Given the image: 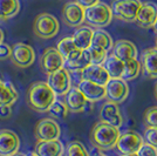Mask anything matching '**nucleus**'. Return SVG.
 <instances>
[{
  "mask_svg": "<svg viewBox=\"0 0 157 156\" xmlns=\"http://www.w3.org/2000/svg\"><path fill=\"white\" fill-rule=\"evenodd\" d=\"M11 53H12V47L8 45V44H5V42L2 41V42L0 44V60L10 59Z\"/></svg>",
  "mask_w": 157,
  "mask_h": 156,
  "instance_id": "obj_36",
  "label": "nucleus"
},
{
  "mask_svg": "<svg viewBox=\"0 0 157 156\" xmlns=\"http://www.w3.org/2000/svg\"><path fill=\"white\" fill-rule=\"evenodd\" d=\"M120 136L118 128L100 121L94 124L90 130L89 140L92 144L98 150H109L113 149Z\"/></svg>",
  "mask_w": 157,
  "mask_h": 156,
  "instance_id": "obj_2",
  "label": "nucleus"
},
{
  "mask_svg": "<svg viewBox=\"0 0 157 156\" xmlns=\"http://www.w3.org/2000/svg\"><path fill=\"white\" fill-rule=\"evenodd\" d=\"M65 147L60 140L38 141L34 147V153L38 156H62Z\"/></svg>",
  "mask_w": 157,
  "mask_h": 156,
  "instance_id": "obj_20",
  "label": "nucleus"
},
{
  "mask_svg": "<svg viewBox=\"0 0 157 156\" xmlns=\"http://www.w3.org/2000/svg\"><path fill=\"white\" fill-rule=\"evenodd\" d=\"M11 115H12V106H8V104L0 106V119L6 120Z\"/></svg>",
  "mask_w": 157,
  "mask_h": 156,
  "instance_id": "obj_37",
  "label": "nucleus"
},
{
  "mask_svg": "<svg viewBox=\"0 0 157 156\" xmlns=\"http://www.w3.org/2000/svg\"><path fill=\"white\" fill-rule=\"evenodd\" d=\"M62 20L67 26L80 27L85 22V8L76 1L67 2L62 8Z\"/></svg>",
  "mask_w": 157,
  "mask_h": 156,
  "instance_id": "obj_13",
  "label": "nucleus"
},
{
  "mask_svg": "<svg viewBox=\"0 0 157 156\" xmlns=\"http://www.w3.org/2000/svg\"><path fill=\"white\" fill-rule=\"evenodd\" d=\"M113 45H114V42H113V39L109 35V33L103 31L102 28H96L93 32L92 45L90 46L98 47V48H101L105 52H108L113 48Z\"/></svg>",
  "mask_w": 157,
  "mask_h": 156,
  "instance_id": "obj_24",
  "label": "nucleus"
},
{
  "mask_svg": "<svg viewBox=\"0 0 157 156\" xmlns=\"http://www.w3.org/2000/svg\"><path fill=\"white\" fill-rule=\"evenodd\" d=\"M81 79L98 84L100 86H105L110 78L102 65L90 64L89 66H87L83 71H81Z\"/></svg>",
  "mask_w": 157,
  "mask_h": 156,
  "instance_id": "obj_17",
  "label": "nucleus"
},
{
  "mask_svg": "<svg viewBox=\"0 0 157 156\" xmlns=\"http://www.w3.org/2000/svg\"><path fill=\"white\" fill-rule=\"evenodd\" d=\"M154 31H155L157 34V20H156V22H155V25H154Z\"/></svg>",
  "mask_w": 157,
  "mask_h": 156,
  "instance_id": "obj_42",
  "label": "nucleus"
},
{
  "mask_svg": "<svg viewBox=\"0 0 157 156\" xmlns=\"http://www.w3.org/2000/svg\"><path fill=\"white\" fill-rule=\"evenodd\" d=\"M136 154L137 156H157V149L150 144L143 143Z\"/></svg>",
  "mask_w": 157,
  "mask_h": 156,
  "instance_id": "obj_35",
  "label": "nucleus"
},
{
  "mask_svg": "<svg viewBox=\"0 0 157 156\" xmlns=\"http://www.w3.org/2000/svg\"><path fill=\"white\" fill-rule=\"evenodd\" d=\"M143 121L147 128H157V106L150 107L145 111Z\"/></svg>",
  "mask_w": 157,
  "mask_h": 156,
  "instance_id": "obj_33",
  "label": "nucleus"
},
{
  "mask_svg": "<svg viewBox=\"0 0 157 156\" xmlns=\"http://www.w3.org/2000/svg\"><path fill=\"white\" fill-rule=\"evenodd\" d=\"M60 29L58 19L49 13L39 14L33 22L34 34L41 39H51L54 38Z\"/></svg>",
  "mask_w": 157,
  "mask_h": 156,
  "instance_id": "obj_4",
  "label": "nucleus"
},
{
  "mask_svg": "<svg viewBox=\"0 0 157 156\" xmlns=\"http://www.w3.org/2000/svg\"><path fill=\"white\" fill-rule=\"evenodd\" d=\"M124 156H137V154H129V155H124Z\"/></svg>",
  "mask_w": 157,
  "mask_h": 156,
  "instance_id": "obj_45",
  "label": "nucleus"
},
{
  "mask_svg": "<svg viewBox=\"0 0 157 156\" xmlns=\"http://www.w3.org/2000/svg\"><path fill=\"white\" fill-rule=\"evenodd\" d=\"M142 144H143L142 136L134 130H128L123 134H120L115 147L122 155H129V154H136Z\"/></svg>",
  "mask_w": 157,
  "mask_h": 156,
  "instance_id": "obj_8",
  "label": "nucleus"
},
{
  "mask_svg": "<svg viewBox=\"0 0 157 156\" xmlns=\"http://www.w3.org/2000/svg\"><path fill=\"white\" fill-rule=\"evenodd\" d=\"M155 48H157V38H156V44H155Z\"/></svg>",
  "mask_w": 157,
  "mask_h": 156,
  "instance_id": "obj_47",
  "label": "nucleus"
},
{
  "mask_svg": "<svg viewBox=\"0 0 157 156\" xmlns=\"http://www.w3.org/2000/svg\"><path fill=\"white\" fill-rule=\"evenodd\" d=\"M102 66L105 67V69L107 71L110 79L121 78V74H122V71H123V61L117 59L114 54L107 57L105 60L103 61Z\"/></svg>",
  "mask_w": 157,
  "mask_h": 156,
  "instance_id": "obj_27",
  "label": "nucleus"
},
{
  "mask_svg": "<svg viewBox=\"0 0 157 156\" xmlns=\"http://www.w3.org/2000/svg\"><path fill=\"white\" fill-rule=\"evenodd\" d=\"M18 99V92L10 81H0V106L12 104Z\"/></svg>",
  "mask_w": 157,
  "mask_h": 156,
  "instance_id": "obj_25",
  "label": "nucleus"
},
{
  "mask_svg": "<svg viewBox=\"0 0 157 156\" xmlns=\"http://www.w3.org/2000/svg\"><path fill=\"white\" fill-rule=\"evenodd\" d=\"M80 6H82L83 8H88L90 6H94L95 4L100 2V0H75Z\"/></svg>",
  "mask_w": 157,
  "mask_h": 156,
  "instance_id": "obj_38",
  "label": "nucleus"
},
{
  "mask_svg": "<svg viewBox=\"0 0 157 156\" xmlns=\"http://www.w3.org/2000/svg\"><path fill=\"white\" fill-rule=\"evenodd\" d=\"M88 100L81 93L78 87H72L68 93L65 95V104L68 111L72 113H80L83 111L88 106Z\"/></svg>",
  "mask_w": 157,
  "mask_h": 156,
  "instance_id": "obj_18",
  "label": "nucleus"
},
{
  "mask_svg": "<svg viewBox=\"0 0 157 156\" xmlns=\"http://www.w3.org/2000/svg\"><path fill=\"white\" fill-rule=\"evenodd\" d=\"M0 81H4V80H2V75H1V73H0Z\"/></svg>",
  "mask_w": 157,
  "mask_h": 156,
  "instance_id": "obj_46",
  "label": "nucleus"
},
{
  "mask_svg": "<svg viewBox=\"0 0 157 156\" xmlns=\"http://www.w3.org/2000/svg\"><path fill=\"white\" fill-rule=\"evenodd\" d=\"M55 94L46 82H35L29 86L26 93L28 107L38 113H46L55 101Z\"/></svg>",
  "mask_w": 157,
  "mask_h": 156,
  "instance_id": "obj_1",
  "label": "nucleus"
},
{
  "mask_svg": "<svg viewBox=\"0 0 157 156\" xmlns=\"http://www.w3.org/2000/svg\"><path fill=\"white\" fill-rule=\"evenodd\" d=\"M56 49L59 51V53L65 59L67 58V55L69 53L73 52L74 49H76V47L74 45V41H73L72 37H69V38H63V39L60 40L59 42H58V45H56Z\"/></svg>",
  "mask_w": 157,
  "mask_h": 156,
  "instance_id": "obj_31",
  "label": "nucleus"
},
{
  "mask_svg": "<svg viewBox=\"0 0 157 156\" xmlns=\"http://www.w3.org/2000/svg\"><path fill=\"white\" fill-rule=\"evenodd\" d=\"M105 98L108 101L121 103L128 98L129 87L127 85V81H123L121 78L109 79V81L105 86Z\"/></svg>",
  "mask_w": 157,
  "mask_h": 156,
  "instance_id": "obj_12",
  "label": "nucleus"
},
{
  "mask_svg": "<svg viewBox=\"0 0 157 156\" xmlns=\"http://www.w3.org/2000/svg\"><path fill=\"white\" fill-rule=\"evenodd\" d=\"M90 156H107V155H105L103 153H101V150H98L95 148V150L93 151V154Z\"/></svg>",
  "mask_w": 157,
  "mask_h": 156,
  "instance_id": "obj_39",
  "label": "nucleus"
},
{
  "mask_svg": "<svg viewBox=\"0 0 157 156\" xmlns=\"http://www.w3.org/2000/svg\"><path fill=\"white\" fill-rule=\"evenodd\" d=\"M141 69L150 79H157V48L145 49L141 55Z\"/></svg>",
  "mask_w": 157,
  "mask_h": 156,
  "instance_id": "obj_21",
  "label": "nucleus"
},
{
  "mask_svg": "<svg viewBox=\"0 0 157 156\" xmlns=\"http://www.w3.org/2000/svg\"><path fill=\"white\" fill-rule=\"evenodd\" d=\"M34 134L38 141H51V140H59L61 135V128L59 123L51 117H46L40 120L35 126Z\"/></svg>",
  "mask_w": 157,
  "mask_h": 156,
  "instance_id": "obj_9",
  "label": "nucleus"
},
{
  "mask_svg": "<svg viewBox=\"0 0 157 156\" xmlns=\"http://www.w3.org/2000/svg\"><path fill=\"white\" fill-rule=\"evenodd\" d=\"M28 156H38V155H36V154H35V153L33 151V153H31V154H29V155H28Z\"/></svg>",
  "mask_w": 157,
  "mask_h": 156,
  "instance_id": "obj_44",
  "label": "nucleus"
},
{
  "mask_svg": "<svg viewBox=\"0 0 157 156\" xmlns=\"http://www.w3.org/2000/svg\"><path fill=\"white\" fill-rule=\"evenodd\" d=\"M93 32L92 29L88 26H80L74 32L72 39L74 41V45L78 49H88L90 45H92V38H93Z\"/></svg>",
  "mask_w": 157,
  "mask_h": 156,
  "instance_id": "obj_23",
  "label": "nucleus"
},
{
  "mask_svg": "<svg viewBox=\"0 0 157 156\" xmlns=\"http://www.w3.org/2000/svg\"><path fill=\"white\" fill-rule=\"evenodd\" d=\"M12 156H27V155L26 154H22V153H19V151H18L17 154H14V155H12Z\"/></svg>",
  "mask_w": 157,
  "mask_h": 156,
  "instance_id": "obj_41",
  "label": "nucleus"
},
{
  "mask_svg": "<svg viewBox=\"0 0 157 156\" xmlns=\"http://www.w3.org/2000/svg\"><path fill=\"white\" fill-rule=\"evenodd\" d=\"M66 156H90L88 150L86 149L83 143L80 141L69 142L66 147Z\"/></svg>",
  "mask_w": 157,
  "mask_h": 156,
  "instance_id": "obj_30",
  "label": "nucleus"
},
{
  "mask_svg": "<svg viewBox=\"0 0 157 156\" xmlns=\"http://www.w3.org/2000/svg\"><path fill=\"white\" fill-rule=\"evenodd\" d=\"M141 72V62L137 59H132L123 62V71L121 74V79L123 81H131L138 76Z\"/></svg>",
  "mask_w": 157,
  "mask_h": 156,
  "instance_id": "obj_28",
  "label": "nucleus"
},
{
  "mask_svg": "<svg viewBox=\"0 0 157 156\" xmlns=\"http://www.w3.org/2000/svg\"><path fill=\"white\" fill-rule=\"evenodd\" d=\"M113 54L121 61H128L137 58V48L131 41L118 40L113 45Z\"/></svg>",
  "mask_w": 157,
  "mask_h": 156,
  "instance_id": "obj_22",
  "label": "nucleus"
},
{
  "mask_svg": "<svg viewBox=\"0 0 157 156\" xmlns=\"http://www.w3.org/2000/svg\"><path fill=\"white\" fill-rule=\"evenodd\" d=\"M141 4L140 0H113L110 6L113 17L125 22H134Z\"/></svg>",
  "mask_w": 157,
  "mask_h": 156,
  "instance_id": "obj_5",
  "label": "nucleus"
},
{
  "mask_svg": "<svg viewBox=\"0 0 157 156\" xmlns=\"http://www.w3.org/2000/svg\"><path fill=\"white\" fill-rule=\"evenodd\" d=\"M20 138L13 130H0V156H12L19 151Z\"/></svg>",
  "mask_w": 157,
  "mask_h": 156,
  "instance_id": "obj_15",
  "label": "nucleus"
},
{
  "mask_svg": "<svg viewBox=\"0 0 157 156\" xmlns=\"http://www.w3.org/2000/svg\"><path fill=\"white\" fill-rule=\"evenodd\" d=\"M113 20L110 6L105 2H98L94 6L85 8V22L95 28L108 26Z\"/></svg>",
  "mask_w": 157,
  "mask_h": 156,
  "instance_id": "obj_3",
  "label": "nucleus"
},
{
  "mask_svg": "<svg viewBox=\"0 0 157 156\" xmlns=\"http://www.w3.org/2000/svg\"><path fill=\"white\" fill-rule=\"evenodd\" d=\"M98 115H100V121L111 124V126H114L116 128L122 127V124H123V116L121 114L118 103L107 101L101 107Z\"/></svg>",
  "mask_w": 157,
  "mask_h": 156,
  "instance_id": "obj_16",
  "label": "nucleus"
},
{
  "mask_svg": "<svg viewBox=\"0 0 157 156\" xmlns=\"http://www.w3.org/2000/svg\"><path fill=\"white\" fill-rule=\"evenodd\" d=\"M92 64L90 62V55L88 49H74L71 52L67 58H65V64L63 68H66L69 73H78L83 71L87 66Z\"/></svg>",
  "mask_w": 157,
  "mask_h": 156,
  "instance_id": "obj_10",
  "label": "nucleus"
},
{
  "mask_svg": "<svg viewBox=\"0 0 157 156\" xmlns=\"http://www.w3.org/2000/svg\"><path fill=\"white\" fill-rule=\"evenodd\" d=\"M47 85L51 87L55 95H66L68 91L72 88V78L71 73L66 68H60L58 71L48 74L47 76Z\"/></svg>",
  "mask_w": 157,
  "mask_h": 156,
  "instance_id": "obj_6",
  "label": "nucleus"
},
{
  "mask_svg": "<svg viewBox=\"0 0 157 156\" xmlns=\"http://www.w3.org/2000/svg\"><path fill=\"white\" fill-rule=\"evenodd\" d=\"M63 64H65L63 57L54 47L46 48L41 55V59H40L41 71L47 75L53 73V72L58 71L60 68H63Z\"/></svg>",
  "mask_w": 157,
  "mask_h": 156,
  "instance_id": "obj_11",
  "label": "nucleus"
},
{
  "mask_svg": "<svg viewBox=\"0 0 157 156\" xmlns=\"http://www.w3.org/2000/svg\"><path fill=\"white\" fill-rule=\"evenodd\" d=\"M155 96H156V100H157V84L155 85Z\"/></svg>",
  "mask_w": 157,
  "mask_h": 156,
  "instance_id": "obj_43",
  "label": "nucleus"
},
{
  "mask_svg": "<svg viewBox=\"0 0 157 156\" xmlns=\"http://www.w3.org/2000/svg\"><path fill=\"white\" fill-rule=\"evenodd\" d=\"M143 142L150 144L157 149V128H147L144 130Z\"/></svg>",
  "mask_w": 157,
  "mask_h": 156,
  "instance_id": "obj_34",
  "label": "nucleus"
},
{
  "mask_svg": "<svg viewBox=\"0 0 157 156\" xmlns=\"http://www.w3.org/2000/svg\"><path fill=\"white\" fill-rule=\"evenodd\" d=\"M4 41V32H2V29H0V44Z\"/></svg>",
  "mask_w": 157,
  "mask_h": 156,
  "instance_id": "obj_40",
  "label": "nucleus"
},
{
  "mask_svg": "<svg viewBox=\"0 0 157 156\" xmlns=\"http://www.w3.org/2000/svg\"><path fill=\"white\" fill-rule=\"evenodd\" d=\"M20 11L19 0H0V21L14 18Z\"/></svg>",
  "mask_w": 157,
  "mask_h": 156,
  "instance_id": "obj_26",
  "label": "nucleus"
},
{
  "mask_svg": "<svg viewBox=\"0 0 157 156\" xmlns=\"http://www.w3.org/2000/svg\"><path fill=\"white\" fill-rule=\"evenodd\" d=\"M78 88L89 102H96L105 99V86H100L87 80H81L78 84Z\"/></svg>",
  "mask_w": 157,
  "mask_h": 156,
  "instance_id": "obj_19",
  "label": "nucleus"
},
{
  "mask_svg": "<svg viewBox=\"0 0 157 156\" xmlns=\"http://www.w3.org/2000/svg\"><path fill=\"white\" fill-rule=\"evenodd\" d=\"M157 20V5L155 2L147 1L141 4L135 22L141 28H151L154 27Z\"/></svg>",
  "mask_w": 157,
  "mask_h": 156,
  "instance_id": "obj_14",
  "label": "nucleus"
},
{
  "mask_svg": "<svg viewBox=\"0 0 157 156\" xmlns=\"http://www.w3.org/2000/svg\"><path fill=\"white\" fill-rule=\"evenodd\" d=\"M88 52H89V55H90V62L94 64V65H102L105 58L108 57L105 51L101 49V48H98V47H94V46H90L88 48Z\"/></svg>",
  "mask_w": 157,
  "mask_h": 156,
  "instance_id": "obj_32",
  "label": "nucleus"
},
{
  "mask_svg": "<svg viewBox=\"0 0 157 156\" xmlns=\"http://www.w3.org/2000/svg\"><path fill=\"white\" fill-rule=\"evenodd\" d=\"M48 113L54 119H61V120H63V119L67 117L69 111H68V108H67V106L65 104V102L59 101V100H55L52 103V106L49 107Z\"/></svg>",
  "mask_w": 157,
  "mask_h": 156,
  "instance_id": "obj_29",
  "label": "nucleus"
},
{
  "mask_svg": "<svg viewBox=\"0 0 157 156\" xmlns=\"http://www.w3.org/2000/svg\"><path fill=\"white\" fill-rule=\"evenodd\" d=\"M10 59L14 66L19 68H27L34 64L35 52L29 45L24 42H17L12 47V53Z\"/></svg>",
  "mask_w": 157,
  "mask_h": 156,
  "instance_id": "obj_7",
  "label": "nucleus"
}]
</instances>
